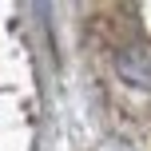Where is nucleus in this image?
<instances>
[{
    "label": "nucleus",
    "instance_id": "nucleus-1",
    "mask_svg": "<svg viewBox=\"0 0 151 151\" xmlns=\"http://www.w3.org/2000/svg\"><path fill=\"white\" fill-rule=\"evenodd\" d=\"M119 76L135 88H151V52L147 48H123L119 52Z\"/></svg>",
    "mask_w": 151,
    "mask_h": 151
}]
</instances>
